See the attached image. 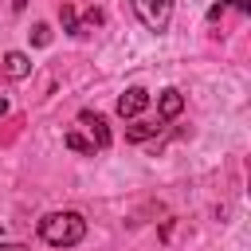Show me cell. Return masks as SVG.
Segmentation results:
<instances>
[{
  "instance_id": "cell-1",
  "label": "cell",
  "mask_w": 251,
  "mask_h": 251,
  "mask_svg": "<svg viewBox=\"0 0 251 251\" xmlns=\"http://www.w3.org/2000/svg\"><path fill=\"white\" fill-rule=\"evenodd\" d=\"M86 235V220L78 212H47L39 220V239L51 247H75Z\"/></svg>"
},
{
  "instance_id": "cell-2",
  "label": "cell",
  "mask_w": 251,
  "mask_h": 251,
  "mask_svg": "<svg viewBox=\"0 0 251 251\" xmlns=\"http://www.w3.org/2000/svg\"><path fill=\"white\" fill-rule=\"evenodd\" d=\"M133 8L149 31H165L173 20V0H133Z\"/></svg>"
},
{
  "instance_id": "cell-3",
  "label": "cell",
  "mask_w": 251,
  "mask_h": 251,
  "mask_svg": "<svg viewBox=\"0 0 251 251\" xmlns=\"http://www.w3.org/2000/svg\"><path fill=\"white\" fill-rule=\"evenodd\" d=\"M78 122L90 129V141H94V149H110V126H106V118H102V114H94V110H82V114H78Z\"/></svg>"
},
{
  "instance_id": "cell-4",
  "label": "cell",
  "mask_w": 251,
  "mask_h": 251,
  "mask_svg": "<svg viewBox=\"0 0 251 251\" xmlns=\"http://www.w3.org/2000/svg\"><path fill=\"white\" fill-rule=\"evenodd\" d=\"M145 106H149V90H145V86H129V90L118 98V114H122V118H137Z\"/></svg>"
},
{
  "instance_id": "cell-5",
  "label": "cell",
  "mask_w": 251,
  "mask_h": 251,
  "mask_svg": "<svg viewBox=\"0 0 251 251\" xmlns=\"http://www.w3.org/2000/svg\"><path fill=\"white\" fill-rule=\"evenodd\" d=\"M180 110H184V94H180L176 86H165V90L157 94V118H161V122H173Z\"/></svg>"
},
{
  "instance_id": "cell-6",
  "label": "cell",
  "mask_w": 251,
  "mask_h": 251,
  "mask_svg": "<svg viewBox=\"0 0 251 251\" xmlns=\"http://www.w3.org/2000/svg\"><path fill=\"white\" fill-rule=\"evenodd\" d=\"M4 75H8L12 82L27 78V75H31V59H27L24 51H8V55H4Z\"/></svg>"
},
{
  "instance_id": "cell-7",
  "label": "cell",
  "mask_w": 251,
  "mask_h": 251,
  "mask_svg": "<svg viewBox=\"0 0 251 251\" xmlns=\"http://www.w3.org/2000/svg\"><path fill=\"white\" fill-rule=\"evenodd\" d=\"M157 133H161V118L157 122H133V126H126V137L129 141H149Z\"/></svg>"
},
{
  "instance_id": "cell-8",
  "label": "cell",
  "mask_w": 251,
  "mask_h": 251,
  "mask_svg": "<svg viewBox=\"0 0 251 251\" xmlns=\"http://www.w3.org/2000/svg\"><path fill=\"white\" fill-rule=\"evenodd\" d=\"M224 8H239V12L247 16V12H251V0H220V4H212V8H208V20L216 24V20L224 16Z\"/></svg>"
},
{
  "instance_id": "cell-9",
  "label": "cell",
  "mask_w": 251,
  "mask_h": 251,
  "mask_svg": "<svg viewBox=\"0 0 251 251\" xmlns=\"http://www.w3.org/2000/svg\"><path fill=\"white\" fill-rule=\"evenodd\" d=\"M59 24H63V31L78 35V12H75V4H63L59 8Z\"/></svg>"
},
{
  "instance_id": "cell-10",
  "label": "cell",
  "mask_w": 251,
  "mask_h": 251,
  "mask_svg": "<svg viewBox=\"0 0 251 251\" xmlns=\"http://www.w3.org/2000/svg\"><path fill=\"white\" fill-rule=\"evenodd\" d=\"M63 141H67V149H75V153H86V157H94V141H86L82 133H75V129H71V133H67Z\"/></svg>"
},
{
  "instance_id": "cell-11",
  "label": "cell",
  "mask_w": 251,
  "mask_h": 251,
  "mask_svg": "<svg viewBox=\"0 0 251 251\" xmlns=\"http://www.w3.org/2000/svg\"><path fill=\"white\" fill-rule=\"evenodd\" d=\"M98 24H102V12H98V8H90V12H86V16L78 20V35H90V31H94Z\"/></svg>"
},
{
  "instance_id": "cell-12",
  "label": "cell",
  "mask_w": 251,
  "mask_h": 251,
  "mask_svg": "<svg viewBox=\"0 0 251 251\" xmlns=\"http://www.w3.org/2000/svg\"><path fill=\"white\" fill-rule=\"evenodd\" d=\"M31 43L47 47V43H51V27H47V24H35V27H31Z\"/></svg>"
},
{
  "instance_id": "cell-13",
  "label": "cell",
  "mask_w": 251,
  "mask_h": 251,
  "mask_svg": "<svg viewBox=\"0 0 251 251\" xmlns=\"http://www.w3.org/2000/svg\"><path fill=\"white\" fill-rule=\"evenodd\" d=\"M0 251H27L24 243H0Z\"/></svg>"
},
{
  "instance_id": "cell-14",
  "label": "cell",
  "mask_w": 251,
  "mask_h": 251,
  "mask_svg": "<svg viewBox=\"0 0 251 251\" xmlns=\"http://www.w3.org/2000/svg\"><path fill=\"white\" fill-rule=\"evenodd\" d=\"M0 114H8V102H4V98H0Z\"/></svg>"
}]
</instances>
